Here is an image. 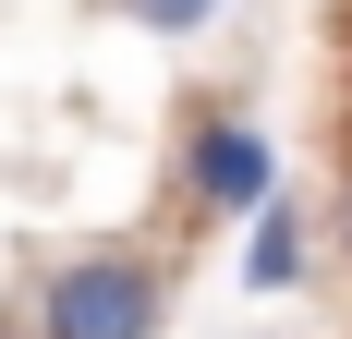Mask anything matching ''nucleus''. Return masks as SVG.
<instances>
[{"label": "nucleus", "instance_id": "f257e3e1", "mask_svg": "<svg viewBox=\"0 0 352 339\" xmlns=\"http://www.w3.org/2000/svg\"><path fill=\"white\" fill-rule=\"evenodd\" d=\"M182 303V255L158 242H73L36 267V339H158Z\"/></svg>", "mask_w": 352, "mask_h": 339}, {"label": "nucleus", "instance_id": "f03ea898", "mask_svg": "<svg viewBox=\"0 0 352 339\" xmlns=\"http://www.w3.org/2000/svg\"><path fill=\"white\" fill-rule=\"evenodd\" d=\"M280 194V158H267V121H243L231 97L182 109V206L195 218H255Z\"/></svg>", "mask_w": 352, "mask_h": 339}, {"label": "nucleus", "instance_id": "7ed1b4c3", "mask_svg": "<svg viewBox=\"0 0 352 339\" xmlns=\"http://www.w3.org/2000/svg\"><path fill=\"white\" fill-rule=\"evenodd\" d=\"M292 279H304V218L267 194V206H255V231H243V291L267 303V291H292Z\"/></svg>", "mask_w": 352, "mask_h": 339}, {"label": "nucleus", "instance_id": "20e7f679", "mask_svg": "<svg viewBox=\"0 0 352 339\" xmlns=\"http://www.w3.org/2000/svg\"><path fill=\"white\" fill-rule=\"evenodd\" d=\"M219 12H231V0H122V25H146V36H170V49H182V36H207Z\"/></svg>", "mask_w": 352, "mask_h": 339}, {"label": "nucleus", "instance_id": "39448f33", "mask_svg": "<svg viewBox=\"0 0 352 339\" xmlns=\"http://www.w3.org/2000/svg\"><path fill=\"white\" fill-rule=\"evenodd\" d=\"M340 255H352V182H340Z\"/></svg>", "mask_w": 352, "mask_h": 339}]
</instances>
